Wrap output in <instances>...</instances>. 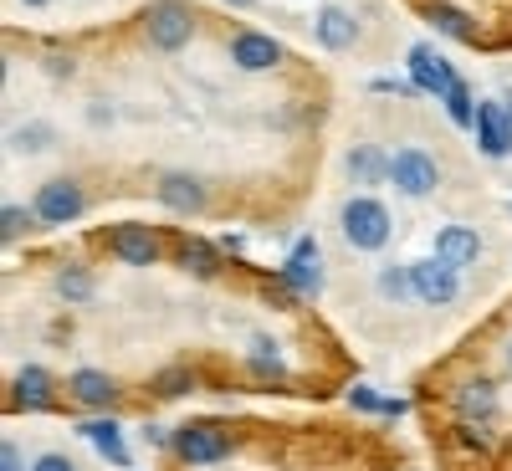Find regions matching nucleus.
Returning <instances> with one entry per match:
<instances>
[{"mask_svg":"<svg viewBox=\"0 0 512 471\" xmlns=\"http://www.w3.org/2000/svg\"><path fill=\"white\" fill-rule=\"evenodd\" d=\"M313 36H318L323 52H349L354 41H359V21H354V11H344V6H323V11L313 16Z\"/></svg>","mask_w":512,"mask_h":471,"instance_id":"nucleus-17","label":"nucleus"},{"mask_svg":"<svg viewBox=\"0 0 512 471\" xmlns=\"http://www.w3.org/2000/svg\"><path fill=\"white\" fill-rule=\"evenodd\" d=\"M144 36H149L154 52H180L195 41V11L185 0H154L144 11Z\"/></svg>","mask_w":512,"mask_h":471,"instance_id":"nucleus-2","label":"nucleus"},{"mask_svg":"<svg viewBox=\"0 0 512 471\" xmlns=\"http://www.w3.org/2000/svg\"><path fill=\"white\" fill-rule=\"evenodd\" d=\"M210 200L205 180L200 175H185V169H169V175H159V205L175 210V216H200Z\"/></svg>","mask_w":512,"mask_h":471,"instance_id":"nucleus-12","label":"nucleus"},{"mask_svg":"<svg viewBox=\"0 0 512 471\" xmlns=\"http://www.w3.org/2000/svg\"><path fill=\"white\" fill-rule=\"evenodd\" d=\"M67 395L88 410H113L118 405V379L103 369H72L67 374Z\"/></svg>","mask_w":512,"mask_h":471,"instance_id":"nucleus-15","label":"nucleus"},{"mask_svg":"<svg viewBox=\"0 0 512 471\" xmlns=\"http://www.w3.org/2000/svg\"><path fill=\"white\" fill-rule=\"evenodd\" d=\"M190 369H164V374H154V384H149V390L159 395V400H175V395H185L190 390Z\"/></svg>","mask_w":512,"mask_h":471,"instance_id":"nucleus-27","label":"nucleus"},{"mask_svg":"<svg viewBox=\"0 0 512 471\" xmlns=\"http://www.w3.org/2000/svg\"><path fill=\"white\" fill-rule=\"evenodd\" d=\"M410 277H415V297H420V303H431V308H451L456 297H461V267L441 262V256L415 262Z\"/></svg>","mask_w":512,"mask_h":471,"instance_id":"nucleus-7","label":"nucleus"},{"mask_svg":"<svg viewBox=\"0 0 512 471\" xmlns=\"http://www.w3.org/2000/svg\"><path fill=\"white\" fill-rule=\"evenodd\" d=\"M36 144H52V128L31 123V128H21V134H16V149H36Z\"/></svg>","mask_w":512,"mask_h":471,"instance_id":"nucleus-30","label":"nucleus"},{"mask_svg":"<svg viewBox=\"0 0 512 471\" xmlns=\"http://www.w3.org/2000/svg\"><path fill=\"white\" fill-rule=\"evenodd\" d=\"M507 364H512V338H507Z\"/></svg>","mask_w":512,"mask_h":471,"instance_id":"nucleus-36","label":"nucleus"},{"mask_svg":"<svg viewBox=\"0 0 512 471\" xmlns=\"http://www.w3.org/2000/svg\"><path fill=\"white\" fill-rule=\"evenodd\" d=\"M0 471H31V466H21V451L6 441V446H0Z\"/></svg>","mask_w":512,"mask_h":471,"instance_id":"nucleus-32","label":"nucleus"},{"mask_svg":"<svg viewBox=\"0 0 512 471\" xmlns=\"http://www.w3.org/2000/svg\"><path fill=\"white\" fill-rule=\"evenodd\" d=\"M390 164H395L390 149H379V144H354V149L344 154V175H349L359 190H374V185L390 180Z\"/></svg>","mask_w":512,"mask_h":471,"instance_id":"nucleus-14","label":"nucleus"},{"mask_svg":"<svg viewBox=\"0 0 512 471\" xmlns=\"http://www.w3.org/2000/svg\"><path fill=\"white\" fill-rule=\"evenodd\" d=\"M31 471H77V466H72V456H62V451H41V456L31 461Z\"/></svg>","mask_w":512,"mask_h":471,"instance_id":"nucleus-29","label":"nucleus"},{"mask_svg":"<svg viewBox=\"0 0 512 471\" xmlns=\"http://www.w3.org/2000/svg\"><path fill=\"white\" fill-rule=\"evenodd\" d=\"M277 282H282L292 297H318V287H323V251H318V236H297V241H292Z\"/></svg>","mask_w":512,"mask_h":471,"instance_id":"nucleus-6","label":"nucleus"},{"mask_svg":"<svg viewBox=\"0 0 512 471\" xmlns=\"http://www.w3.org/2000/svg\"><path fill=\"white\" fill-rule=\"evenodd\" d=\"M108 251L118 256L123 267H154L159 256H164V236L139 226V221H128V226H113L108 231Z\"/></svg>","mask_w":512,"mask_h":471,"instance_id":"nucleus-8","label":"nucleus"},{"mask_svg":"<svg viewBox=\"0 0 512 471\" xmlns=\"http://www.w3.org/2000/svg\"><path fill=\"white\" fill-rule=\"evenodd\" d=\"M11 405L16 410H52V374L41 364H21L16 379H11Z\"/></svg>","mask_w":512,"mask_h":471,"instance_id":"nucleus-19","label":"nucleus"},{"mask_svg":"<svg viewBox=\"0 0 512 471\" xmlns=\"http://www.w3.org/2000/svg\"><path fill=\"white\" fill-rule=\"evenodd\" d=\"M436 256L451 267H472L477 256H482V236L472 226H441L436 231Z\"/></svg>","mask_w":512,"mask_h":471,"instance_id":"nucleus-21","label":"nucleus"},{"mask_svg":"<svg viewBox=\"0 0 512 471\" xmlns=\"http://www.w3.org/2000/svg\"><path fill=\"white\" fill-rule=\"evenodd\" d=\"M256 374H267V379H282L287 374V364H282V354H277V344L272 338H251V359H246Z\"/></svg>","mask_w":512,"mask_h":471,"instance_id":"nucleus-25","label":"nucleus"},{"mask_svg":"<svg viewBox=\"0 0 512 471\" xmlns=\"http://www.w3.org/2000/svg\"><path fill=\"white\" fill-rule=\"evenodd\" d=\"M169 451H175L185 466H216L236 451L231 431L226 425H210V420H195V425H180L175 441H169Z\"/></svg>","mask_w":512,"mask_h":471,"instance_id":"nucleus-3","label":"nucleus"},{"mask_svg":"<svg viewBox=\"0 0 512 471\" xmlns=\"http://www.w3.org/2000/svg\"><path fill=\"white\" fill-rule=\"evenodd\" d=\"M77 436L93 441V451L108 461V466H134V456H128V441H123V425L98 415V420H77Z\"/></svg>","mask_w":512,"mask_h":471,"instance_id":"nucleus-16","label":"nucleus"},{"mask_svg":"<svg viewBox=\"0 0 512 471\" xmlns=\"http://www.w3.org/2000/svg\"><path fill=\"white\" fill-rule=\"evenodd\" d=\"M144 441H149V446H169V441H175V431H164L159 420H149V425H144Z\"/></svg>","mask_w":512,"mask_h":471,"instance_id":"nucleus-31","label":"nucleus"},{"mask_svg":"<svg viewBox=\"0 0 512 471\" xmlns=\"http://www.w3.org/2000/svg\"><path fill=\"white\" fill-rule=\"evenodd\" d=\"M31 210H36V226H72V221H82V210H88V190L77 180H47L36 190Z\"/></svg>","mask_w":512,"mask_h":471,"instance_id":"nucleus-4","label":"nucleus"},{"mask_svg":"<svg viewBox=\"0 0 512 471\" xmlns=\"http://www.w3.org/2000/svg\"><path fill=\"white\" fill-rule=\"evenodd\" d=\"M477 149L487 159H512V108L507 103H477Z\"/></svg>","mask_w":512,"mask_h":471,"instance_id":"nucleus-10","label":"nucleus"},{"mask_svg":"<svg viewBox=\"0 0 512 471\" xmlns=\"http://www.w3.org/2000/svg\"><path fill=\"white\" fill-rule=\"evenodd\" d=\"M175 262H180L185 277H216L221 262H226V251H221V241H210V236H180Z\"/></svg>","mask_w":512,"mask_h":471,"instance_id":"nucleus-18","label":"nucleus"},{"mask_svg":"<svg viewBox=\"0 0 512 471\" xmlns=\"http://www.w3.org/2000/svg\"><path fill=\"white\" fill-rule=\"evenodd\" d=\"M57 292L67 297V303H88V297L98 292V282H93V267H82V262H67V267H57Z\"/></svg>","mask_w":512,"mask_h":471,"instance_id":"nucleus-23","label":"nucleus"},{"mask_svg":"<svg viewBox=\"0 0 512 471\" xmlns=\"http://www.w3.org/2000/svg\"><path fill=\"white\" fill-rule=\"evenodd\" d=\"M390 185H395L405 200H425V195H436V185H441V164H436V154H425V149H395Z\"/></svg>","mask_w":512,"mask_h":471,"instance_id":"nucleus-5","label":"nucleus"},{"mask_svg":"<svg viewBox=\"0 0 512 471\" xmlns=\"http://www.w3.org/2000/svg\"><path fill=\"white\" fill-rule=\"evenodd\" d=\"M31 221H36V210H21V205H6V210H0V236H6V241H21Z\"/></svg>","mask_w":512,"mask_h":471,"instance_id":"nucleus-28","label":"nucleus"},{"mask_svg":"<svg viewBox=\"0 0 512 471\" xmlns=\"http://www.w3.org/2000/svg\"><path fill=\"white\" fill-rule=\"evenodd\" d=\"M405 67H410V82H415V88L420 93H436V98H446L451 88H456V67L436 52V47H425V41H415V47L405 52Z\"/></svg>","mask_w":512,"mask_h":471,"instance_id":"nucleus-9","label":"nucleus"},{"mask_svg":"<svg viewBox=\"0 0 512 471\" xmlns=\"http://www.w3.org/2000/svg\"><path fill=\"white\" fill-rule=\"evenodd\" d=\"M21 6H52V0H21Z\"/></svg>","mask_w":512,"mask_h":471,"instance_id":"nucleus-35","label":"nucleus"},{"mask_svg":"<svg viewBox=\"0 0 512 471\" xmlns=\"http://www.w3.org/2000/svg\"><path fill=\"white\" fill-rule=\"evenodd\" d=\"M441 103H446V118H451L456 128H477V98L466 93V82H456Z\"/></svg>","mask_w":512,"mask_h":471,"instance_id":"nucleus-24","label":"nucleus"},{"mask_svg":"<svg viewBox=\"0 0 512 471\" xmlns=\"http://www.w3.org/2000/svg\"><path fill=\"white\" fill-rule=\"evenodd\" d=\"M451 410H456V420H461V425H492V420H497V410H502L497 384H492V379H466L461 390L451 395Z\"/></svg>","mask_w":512,"mask_h":471,"instance_id":"nucleus-13","label":"nucleus"},{"mask_svg":"<svg viewBox=\"0 0 512 471\" xmlns=\"http://www.w3.org/2000/svg\"><path fill=\"white\" fill-rule=\"evenodd\" d=\"M231 62L241 72H277L282 67V41L267 31H236L231 36Z\"/></svg>","mask_w":512,"mask_h":471,"instance_id":"nucleus-11","label":"nucleus"},{"mask_svg":"<svg viewBox=\"0 0 512 471\" xmlns=\"http://www.w3.org/2000/svg\"><path fill=\"white\" fill-rule=\"evenodd\" d=\"M420 16H425V26H431V31H441V36H451V41H477V16H466L461 6H446V0H425Z\"/></svg>","mask_w":512,"mask_h":471,"instance_id":"nucleus-20","label":"nucleus"},{"mask_svg":"<svg viewBox=\"0 0 512 471\" xmlns=\"http://www.w3.org/2000/svg\"><path fill=\"white\" fill-rule=\"evenodd\" d=\"M349 410H359V415H384V420H400V415L410 410V400H400V395H379V390H369V384H354V390H349Z\"/></svg>","mask_w":512,"mask_h":471,"instance_id":"nucleus-22","label":"nucleus"},{"mask_svg":"<svg viewBox=\"0 0 512 471\" xmlns=\"http://www.w3.org/2000/svg\"><path fill=\"white\" fill-rule=\"evenodd\" d=\"M338 231L354 251H384L395 236V221H390V205L379 195H349L344 210H338Z\"/></svg>","mask_w":512,"mask_h":471,"instance_id":"nucleus-1","label":"nucleus"},{"mask_svg":"<svg viewBox=\"0 0 512 471\" xmlns=\"http://www.w3.org/2000/svg\"><path fill=\"white\" fill-rule=\"evenodd\" d=\"M221 6H236V11H251V6H256V0H221Z\"/></svg>","mask_w":512,"mask_h":471,"instance_id":"nucleus-34","label":"nucleus"},{"mask_svg":"<svg viewBox=\"0 0 512 471\" xmlns=\"http://www.w3.org/2000/svg\"><path fill=\"white\" fill-rule=\"evenodd\" d=\"M379 292H384V297H395V303H410V297H415V277H410V267L379 272Z\"/></svg>","mask_w":512,"mask_h":471,"instance_id":"nucleus-26","label":"nucleus"},{"mask_svg":"<svg viewBox=\"0 0 512 471\" xmlns=\"http://www.w3.org/2000/svg\"><path fill=\"white\" fill-rule=\"evenodd\" d=\"M221 251H226V256H246V236H241V231H226V236H221Z\"/></svg>","mask_w":512,"mask_h":471,"instance_id":"nucleus-33","label":"nucleus"}]
</instances>
